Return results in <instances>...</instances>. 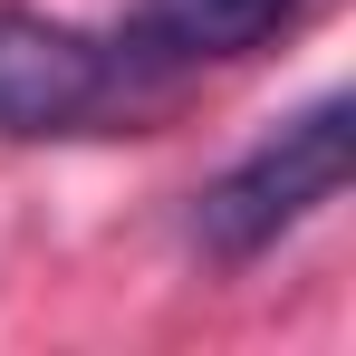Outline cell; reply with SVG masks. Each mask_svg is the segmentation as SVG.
Here are the masks:
<instances>
[{
    "label": "cell",
    "instance_id": "cell-2",
    "mask_svg": "<svg viewBox=\"0 0 356 356\" xmlns=\"http://www.w3.org/2000/svg\"><path fill=\"white\" fill-rule=\"evenodd\" d=\"M135 97H145V67L116 39H87L67 19L0 0V135H19V145L29 135H87Z\"/></svg>",
    "mask_w": 356,
    "mask_h": 356
},
{
    "label": "cell",
    "instance_id": "cell-3",
    "mask_svg": "<svg viewBox=\"0 0 356 356\" xmlns=\"http://www.w3.org/2000/svg\"><path fill=\"white\" fill-rule=\"evenodd\" d=\"M308 0H135L116 29V49L145 77H174V67H202V58H250L289 29Z\"/></svg>",
    "mask_w": 356,
    "mask_h": 356
},
{
    "label": "cell",
    "instance_id": "cell-1",
    "mask_svg": "<svg viewBox=\"0 0 356 356\" xmlns=\"http://www.w3.org/2000/svg\"><path fill=\"white\" fill-rule=\"evenodd\" d=\"M347 154H356V97H308L289 125H270L241 164H222V174L193 193V241H202V260L241 270V260L280 250L318 202H337Z\"/></svg>",
    "mask_w": 356,
    "mask_h": 356
}]
</instances>
